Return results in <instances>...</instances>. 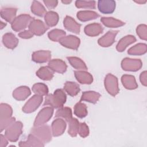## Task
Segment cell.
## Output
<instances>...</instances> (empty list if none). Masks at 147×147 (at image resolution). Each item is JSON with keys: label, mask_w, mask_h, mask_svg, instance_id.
I'll return each instance as SVG.
<instances>
[{"label": "cell", "mask_w": 147, "mask_h": 147, "mask_svg": "<svg viewBox=\"0 0 147 147\" xmlns=\"http://www.w3.org/2000/svg\"><path fill=\"white\" fill-rule=\"evenodd\" d=\"M67 96L62 89L56 90L53 94L46 95L43 106L49 105L55 109H59L63 107L65 103Z\"/></svg>", "instance_id": "1"}, {"label": "cell", "mask_w": 147, "mask_h": 147, "mask_svg": "<svg viewBox=\"0 0 147 147\" xmlns=\"http://www.w3.org/2000/svg\"><path fill=\"white\" fill-rule=\"evenodd\" d=\"M13 109L7 104L2 103L0 105V128L2 132L10 125L16 121L14 117H12Z\"/></svg>", "instance_id": "2"}, {"label": "cell", "mask_w": 147, "mask_h": 147, "mask_svg": "<svg viewBox=\"0 0 147 147\" xmlns=\"http://www.w3.org/2000/svg\"><path fill=\"white\" fill-rule=\"evenodd\" d=\"M30 133L37 137L44 144L49 142L52 140V129L47 125L34 126L30 130Z\"/></svg>", "instance_id": "3"}, {"label": "cell", "mask_w": 147, "mask_h": 147, "mask_svg": "<svg viewBox=\"0 0 147 147\" xmlns=\"http://www.w3.org/2000/svg\"><path fill=\"white\" fill-rule=\"evenodd\" d=\"M23 124L20 121H14L5 130V136L11 142L17 141L22 133Z\"/></svg>", "instance_id": "4"}, {"label": "cell", "mask_w": 147, "mask_h": 147, "mask_svg": "<svg viewBox=\"0 0 147 147\" xmlns=\"http://www.w3.org/2000/svg\"><path fill=\"white\" fill-rule=\"evenodd\" d=\"M34 19L29 14H22L17 16L11 23L12 29L16 32H20L29 26L30 22Z\"/></svg>", "instance_id": "5"}, {"label": "cell", "mask_w": 147, "mask_h": 147, "mask_svg": "<svg viewBox=\"0 0 147 147\" xmlns=\"http://www.w3.org/2000/svg\"><path fill=\"white\" fill-rule=\"evenodd\" d=\"M104 84L107 92L115 96L119 91L117 78L111 74H108L105 78Z\"/></svg>", "instance_id": "6"}, {"label": "cell", "mask_w": 147, "mask_h": 147, "mask_svg": "<svg viewBox=\"0 0 147 147\" xmlns=\"http://www.w3.org/2000/svg\"><path fill=\"white\" fill-rule=\"evenodd\" d=\"M53 114V108L52 107H46L42 109L38 113L34 122V126H38L44 125L52 117Z\"/></svg>", "instance_id": "7"}, {"label": "cell", "mask_w": 147, "mask_h": 147, "mask_svg": "<svg viewBox=\"0 0 147 147\" xmlns=\"http://www.w3.org/2000/svg\"><path fill=\"white\" fill-rule=\"evenodd\" d=\"M142 63L140 59L124 58L121 61L122 68L126 71L136 72L141 68Z\"/></svg>", "instance_id": "8"}, {"label": "cell", "mask_w": 147, "mask_h": 147, "mask_svg": "<svg viewBox=\"0 0 147 147\" xmlns=\"http://www.w3.org/2000/svg\"><path fill=\"white\" fill-rule=\"evenodd\" d=\"M42 96L34 95L22 107V111L25 113H31L36 110L42 102Z\"/></svg>", "instance_id": "9"}, {"label": "cell", "mask_w": 147, "mask_h": 147, "mask_svg": "<svg viewBox=\"0 0 147 147\" xmlns=\"http://www.w3.org/2000/svg\"><path fill=\"white\" fill-rule=\"evenodd\" d=\"M28 27L29 30H30L34 35L36 36L42 35L48 29V26L42 21L34 18L30 22Z\"/></svg>", "instance_id": "10"}, {"label": "cell", "mask_w": 147, "mask_h": 147, "mask_svg": "<svg viewBox=\"0 0 147 147\" xmlns=\"http://www.w3.org/2000/svg\"><path fill=\"white\" fill-rule=\"evenodd\" d=\"M59 42L61 45L65 48L76 50L79 47L80 40L75 36L68 35L61 38Z\"/></svg>", "instance_id": "11"}, {"label": "cell", "mask_w": 147, "mask_h": 147, "mask_svg": "<svg viewBox=\"0 0 147 147\" xmlns=\"http://www.w3.org/2000/svg\"><path fill=\"white\" fill-rule=\"evenodd\" d=\"M118 30H109L98 40V44L102 47H109L115 41Z\"/></svg>", "instance_id": "12"}, {"label": "cell", "mask_w": 147, "mask_h": 147, "mask_svg": "<svg viewBox=\"0 0 147 147\" xmlns=\"http://www.w3.org/2000/svg\"><path fill=\"white\" fill-rule=\"evenodd\" d=\"M116 6L115 1L113 0H99L98 1V8L103 14L113 13Z\"/></svg>", "instance_id": "13"}, {"label": "cell", "mask_w": 147, "mask_h": 147, "mask_svg": "<svg viewBox=\"0 0 147 147\" xmlns=\"http://www.w3.org/2000/svg\"><path fill=\"white\" fill-rule=\"evenodd\" d=\"M52 135L57 137L63 134L66 129V122L62 118H59L55 119L51 125Z\"/></svg>", "instance_id": "14"}, {"label": "cell", "mask_w": 147, "mask_h": 147, "mask_svg": "<svg viewBox=\"0 0 147 147\" xmlns=\"http://www.w3.org/2000/svg\"><path fill=\"white\" fill-rule=\"evenodd\" d=\"M64 28L68 31L75 34H79L81 25L78 24L73 18L67 16L63 21Z\"/></svg>", "instance_id": "15"}, {"label": "cell", "mask_w": 147, "mask_h": 147, "mask_svg": "<svg viewBox=\"0 0 147 147\" xmlns=\"http://www.w3.org/2000/svg\"><path fill=\"white\" fill-rule=\"evenodd\" d=\"M51 52L49 51L40 50L34 52L32 55V60L37 63H44L50 61Z\"/></svg>", "instance_id": "16"}, {"label": "cell", "mask_w": 147, "mask_h": 147, "mask_svg": "<svg viewBox=\"0 0 147 147\" xmlns=\"http://www.w3.org/2000/svg\"><path fill=\"white\" fill-rule=\"evenodd\" d=\"M48 67L53 71L60 74H63L67 71L66 63L61 59H53L49 61Z\"/></svg>", "instance_id": "17"}, {"label": "cell", "mask_w": 147, "mask_h": 147, "mask_svg": "<svg viewBox=\"0 0 147 147\" xmlns=\"http://www.w3.org/2000/svg\"><path fill=\"white\" fill-rule=\"evenodd\" d=\"M103 31V28L98 23H92L86 25L84 29L85 34L88 36L95 37L101 34Z\"/></svg>", "instance_id": "18"}, {"label": "cell", "mask_w": 147, "mask_h": 147, "mask_svg": "<svg viewBox=\"0 0 147 147\" xmlns=\"http://www.w3.org/2000/svg\"><path fill=\"white\" fill-rule=\"evenodd\" d=\"M30 94V90L28 87L25 86L17 87L13 92V98L17 100H24Z\"/></svg>", "instance_id": "19"}, {"label": "cell", "mask_w": 147, "mask_h": 147, "mask_svg": "<svg viewBox=\"0 0 147 147\" xmlns=\"http://www.w3.org/2000/svg\"><path fill=\"white\" fill-rule=\"evenodd\" d=\"M74 75L76 80L81 84H90L93 82L92 76L89 72L84 70L75 71Z\"/></svg>", "instance_id": "20"}, {"label": "cell", "mask_w": 147, "mask_h": 147, "mask_svg": "<svg viewBox=\"0 0 147 147\" xmlns=\"http://www.w3.org/2000/svg\"><path fill=\"white\" fill-rule=\"evenodd\" d=\"M2 42L7 48L13 49L18 44V39L12 33H6L2 37Z\"/></svg>", "instance_id": "21"}, {"label": "cell", "mask_w": 147, "mask_h": 147, "mask_svg": "<svg viewBox=\"0 0 147 147\" xmlns=\"http://www.w3.org/2000/svg\"><path fill=\"white\" fill-rule=\"evenodd\" d=\"M20 146H44V143L32 134H29L25 141L19 143Z\"/></svg>", "instance_id": "22"}, {"label": "cell", "mask_w": 147, "mask_h": 147, "mask_svg": "<svg viewBox=\"0 0 147 147\" xmlns=\"http://www.w3.org/2000/svg\"><path fill=\"white\" fill-rule=\"evenodd\" d=\"M136 41V37L133 35H127L122 38L118 42L116 49L117 51L122 52L125 50V49L130 44Z\"/></svg>", "instance_id": "23"}, {"label": "cell", "mask_w": 147, "mask_h": 147, "mask_svg": "<svg viewBox=\"0 0 147 147\" xmlns=\"http://www.w3.org/2000/svg\"><path fill=\"white\" fill-rule=\"evenodd\" d=\"M17 9L14 7H5L1 10V17L9 23L12 22L16 18Z\"/></svg>", "instance_id": "24"}, {"label": "cell", "mask_w": 147, "mask_h": 147, "mask_svg": "<svg viewBox=\"0 0 147 147\" xmlns=\"http://www.w3.org/2000/svg\"><path fill=\"white\" fill-rule=\"evenodd\" d=\"M121 82L124 87L127 90H134L138 87L135 77L131 75H123L121 78Z\"/></svg>", "instance_id": "25"}, {"label": "cell", "mask_w": 147, "mask_h": 147, "mask_svg": "<svg viewBox=\"0 0 147 147\" xmlns=\"http://www.w3.org/2000/svg\"><path fill=\"white\" fill-rule=\"evenodd\" d=\"M100 96L101 95L99 93L94 91H84L82 94L80 102L86 101L93 104H95L97 103Z\"/></svg>", "instance_id": "26"}, {"label": "cell", "mask_w": 147, "mask_h": 147, "mask_svg": "<svg viewBox=\"0 0 147 147\" xmlns=\"http://www.w3.org/2000/svg\"><path fill=\"white\" fill-rule=\"evenodd\" d=\"M77 18L82 22H86L92 20H95L99 17V15L94 11L91 10H83L79 11L77 13Z\"/></svg>", "instance_id": "27"}, {"label": "cell", "mask_w": 147, "mask_h": 147, "mask_svg": "<svg viewBox=\"0 0 147 147\" xmlns=\"http://www.w3.org/2000/svg\"><path fill=\"white\" fill-rule=\"evenodd\" d=\"M36 75L43 80H50L54 75V72L48 66L40 67L36 72Z\"/></svg>", "instance_id": "28"}, {"label": "cell", "mask_w": 147, "mask_h": 147, "mask_svg": "<svg viewBox=\"0 0 147 147\" xmlns=\"http://www.w3.org/2000/svg\"><path fill=\"white\" fill-rule=\"evenodd\" d=\"M64 90L67 93L71 96H75L78 94L80 91L79 85L74 82H66L64 85Z\"/></svg>", "instance_id": "29"}, {"label": "cell", "mask_w": 147, "mask_h": 147, "mask_svg": "<svg viewBox=\"0 0 147 147\" xmlns=\"http://www.w3.org/2000/svg\"><path fill=\"white\" fill-rule=\"evenodd\" d=\"M100 21L105 26L111 28L120 27L125 25L124 22L113 17H102Z\"/></svg>", "instance_id": "30"}, {"label": "cell", "mask_w": 147, "mask_h": 147, "mask_svg": "<svg viewBox=\"0 0 147 147\" xmlns=\"http://www.w3.org/2000/svg\"><path fill=\"white\" fill-rule=\"evenodd\" d=\"M58 14L53 11H49L47 12L44 16V20L47 26H54L57 25L59 21Z\"/></svg>", "instance_id": "31"}, {"label": "cell", "mask_w": 147, "mask_h": 147, "mask_svg": "<svg viewBox=\"0 0 147 147\" xmlns=\"http://www.w3.org/2000/svg\"><path fill=\"white\" fill-rule=\"evenodd\" d=\"M55 116L56 118H62L68 122L72 118V110L68 107H62L58 109Z\"/></svg>", "instance_id": "32"}, {"label": "cell", "mask_w": 147, "mask_h": 147, "mask_svg": "<svg viewBox=\"0 0 147 147\" xmlns=\"http://www.w3.org/2000/svg\"><path fill=\"white\" fill-rule=\"evenodd\" d=\"M69 64L74 68L78 70H87V67L85 63L80 58L77 57H67Z\"/></svg>", "instance_id": "33"}, {"label": "cell", "mask_w": 147, "mask_h": 147, "mask_svg": "<svg viewBox=\"0 0 147 147\" xmlns=\"http://www.w3.org/2000/svg\"><path fill=\"white\" fill-rule=\"evenodd\" d=\"M147 46L144 43H138L129 49L127 53L130 55H142L146 52Z\"/></svg>", "instance_id": "34"}, {"label": "cell", "mask_w": 147, "mask_h": 147, "mask_svg": "<svg viewBox=\"0 0 147 147\" xmlns=\"http://www.w3.org/2000/svg\"><path fill=\"white\" fill-rule=\"evenodd\" d=\"M31 11L35 15L38 17H42L45 15L47 11L44 6L38 1H33L31 7Z\"/></svg>", "instance_id": "35"}, {"label": "cell", "mask_w": 147, "mask_h": 147, "mask_svg": "<svg viewBox=\"0 0 147 147\" xmlns=\"http://www.w3.org/2000/svg\"><path fill=\"white\" fill-rule=\"evenodd\" d=\"M88 114L86 105L80 101L76 103L74 106V114L80 118H84Z\"/></svg>", "instance_id": "36"}, {"label": "cell", "mask_w": 147, "mask_h": 147, "mask_svg": "<svg viewBox=\"0 0 147 147\" xmlns=\"http://www.w3.org/2000/svg\"><path fill=\"white\" fill-rule=\"evenodd\" d=\"M32 91L36 95L40 96L47 95L48 94V86L42 83H37L32 86Z\"/></svg>", "instance_id": "37"}, {"label": "cell", "mask_w": 147, "mask_h": 147, "mask_svg": "<svg viewBox=\"0 0 147 147\" xmlns=\"http://www.w3.org/2000/svg\"><path fill=\"white\" fill-rule=\"evenodd\" d=\"M65 35L66 33L65 31L59 29H53L48 33V36L49 38L55 42L59 41V40L63 37L65 36Z\"/></svg>", "instance_id": "38"}, {"label": "cell", "mask_w": 147, "mask_h": 147, "mask_svg": "<svg viewBox=\"0 0 147 147\" xmlns=\"http://www.w3.org/2000/svg\"><path fill=\"white\" fill-rule=\"evenodd\" d=\"M68 133L71 137H76L78 134L79 122L75 118H72L68 122Z\"/></svg>", "instance_id": "39"}, {"label": "cell", "mask_w": 147, "mask_h": 147, "mask_svg": "<svg viewBox=\"0 0 147 147\" xmlns=\"http://www.w3.org/2000/svg\"><path fill=\"white\" fill-rule=\"evenodd\" d=\"M75 6L77 8L94 9L96 7V2L95 1H76Z\"/></svg>", "instance_id": "40"}, {"label": "cell", "mask_w": 147, "mask_h": 147, "mask_svg": "<svg viewBox=\"0 0 147 147\" xmlns=\"http://www.w3.org/2000/svg\"><path fill=\"white\" fill-rule=\"evenodd\" d=\"M136 32L141 39L147 40V26L145 24L139 25L136 28Z\"/></svg>", "instance_id": "41"}, {"label": "cell", "mask_w": 147, "mask_h": 147, "mask_svg": "<svg viewBox=\"0 0 147 147\" xmlns=\"http://www.w3.org/2000/svg\"><path fill=\"white\" fill-rule=\"evenodd\" d=\"M89 128L85 122L79 123L78 134L80 137L85 138L89 135Z\"/></svg>", "instance_id": "42"}, {"label": "cell", "mask_w": 147, "mask_h": 147, "mask_svg": "<svg viewBox=\"0 0 147 147\" xmlns=\"http://www.w3.org/2000/svg\"><path fill=\"white\" fill-rule=\"evenodd\" d=\"M18 36L21 38L28 39V38H30L33 37L34 34L30 30H24V31H22V32H20L18 34Z\"/></svg>", "instance_id": "43"}, {"label": "cell", "mask_w": 147, "mask_h": 147, "mask_svg": "<svg viewBox=\"0 0 147 147\" xmlns=\"http://www.w3.org/2000/svg\"><path fill=\"white\" fill-rule=\"evenodd\" d=\"M44 3L46 6V7L49 9H52L55 8L57 4L58 1H43Z\"/></svg>", "instance_id": "44"}, {"label": "cell", "mask_w": 147, "mask_h": 147, "mask_svg": "<svg viewBox=\"0 0 147 147\" xmlns=\"http://www.w3.org/2000/svg\"><path fill=\"white\" fill-rule=\"evenodd\" d=\"M140 80L143 86H147V72L146 71H144L141 73L140 76Z\"/></svg>", "instance_id": "45"}, {"label": "cell", "mask_w": 147, "mask_h": 147, "mask_svg": "<svg viewBox=\"0 0 147 147\" xmlns=\"http://www.w3.org/2000/svg\"><path fill=\"white\" fill-rule=\"evenodd\" d=\"M7 138L5 136L1 134L0 136V147H5L8 144Z\"/></svg>", "instance_id": "46"}, {"label": "cell", "mask_w": 147, "mask_h": 147, "mask_svg": "<svg viewBox=\"0 0 147 147\" xmlns=\"http://www.w3.org/2000/svg\"><path fill=\"white\" fill-rule=\"evenodd\" d=\"M135 2L139 4H144L146 2V0H140V1H134Z\"/></svg>", "instance_id": "47"}, {"label": "cell", "mask_w": 147, "mask_h": 147, "mask_svg": "<svg viewBox=\"0 0 147 147\" xmlns=\"http://www.w3.org/2000/svg\"><path fill=\"white\" fill-rule=\"evenodd\" d=\"M6 23H4V22H3L2 21H1V29H2L3 28H5V26H6Z\"/></svg>", "instance_id": "48"}, {"label": "cell", "mask_w": 147, "mask_h": 147, "mask_svg": "<svg viewBox=\"0 0 147 147\" xmlns=\"http://www.w3.org/2000/svg\"><path fill=\"white\" fill-rule=\"evenodd\" d=\"M71 1H61V2L62 3H64V4H69V3H71Z\"/></svg>", "instance_id": "49"}]
</instances>
